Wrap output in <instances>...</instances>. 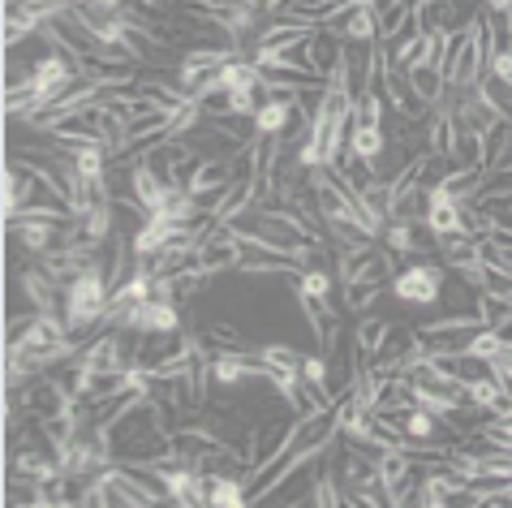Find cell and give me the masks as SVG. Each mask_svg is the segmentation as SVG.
Returning <instances> with one entry per match:
<instances>
[{"label": "cell", "mask_w": 512, "mask_h": 508, "mask_svg": "<svg viewBox=\"0 0 512 508\" xmlns=\"http://www.w3.org/2000/svg\"><path fill=\"white\" fill-rule=\"evenodd\" d=\"M5 224H9V242H18V250L35 254V259L44 250H52L56 242H61V233H65L61 220H44V216H13Z\"/></svg>", "instance_id": "10"}, {"label": "cell", "mask_w": 512, "mask_h": 508, "mask_svg": "<svg viewBox=\"0 0 512 508\" xmlns=\"http://www.w3.org/2000/svg\"><path fill=\"white\" fill-rule=\"evenodd\" d=\"M487 18L482 13H474V18H465V26L457 31V48H452L448 56V91H469L478 87L482 78H487Z\"/></svg>", "instance_id": "2"}, {"label": "cell", "mask_w": 512, "mask_h": 508, "mask_svg": "<svg viewBox=\"0 0 512 508\" xmlns=\"http://www.w3.org/2000/svg\"><path fill=\"white\" fill-rule=\"evenodd\" d=\"M405 78H409V87H414V95L426 108H435V104L448 100V74L439 65H409Z\"/></svg>", "instance_id": "15"}, {"label": "cell", "mask_w": 512, "mask_h": 508, "mask_svg": "<svg viewBox=\"0 0 512 508\" xmlns=\"http://www.w3.org/2000/svg\"><path fill=\"white\" fill-rule=\"evenodd\" d=\"M203 336H207V345H216V349H241V354H254V345L246 341V336H241V328H233L229 319L207 323Z\"/></svg>", "instance_id": "20"}, {"label": "cell", "mask_w": 512, "mask_h": 508, "mask_svg": "<svg viewBox=\"0 0 512 508\" xmlns=\"http://www.w3.org/2000/svg\"><path fill=\"white\" fill-rule=\"evenodd\" d=\"M487 13H512V0H482Z\"/></svg>", "instance_id": "24"}, {"label": "cell", "mask_w": 512, "mask_h": 508, "mask_svg": "<svg viewBox=\"0 0 512 508\" xmlns=\"http://www.w3.org/2000/svg\"><path fill=\"white\" fill-rule=\"evenodd\" d=\"M426 190V207H422V224L431 237H448V233H469L465 229V203L469 199H457L448 186H422Z\"/></svg>", "instance_id": "8"}, {"label": "cell", "mask_w": 512, "mask_h": 508, "mask_svg": "<svg viewBox=\"0 0 512 508\" xmlns=\"http://www.w3.org/2000/svg\"><path fill=\"white\" fill-rule=\"evenodd\" d=\"M444 280H448L444 263H409L392 276L388 293L401 306H435L439 298H444Z\"/></svg>", "instance_id": "4"}, {"label": "cell", "mask_w": 512, "mask_h": 508, "mask_svg": "<svg viewBox=\"0 0 512 508\" xmlns=\"http://www.w3.org/2000/svg\"><path fill=\"white\" fill-rule=\"evenodd\" d=\"M388 151V125H371V121H358L353 125V138H349V155L366 164L371 177H383L379 168V155Z\"/></svg>", "instance_id": "13"}, {"label": "cell", "mask_w": 512, "mask_h": 508, "mask_svg": "<svg viewBox=\"0 0 512 508\" xmlns=\"http://www.w3.org/2000/svg\"><path fill=\"white\" fill-rule=\"evenodd\" d=\"M418 224H422L418 216H396V220H388V229H383L379 242L392 254H418L426 246H435V242H418Z\"/></svg>", "instance_id": "17"}, {"label": "cell", "mask_w": 512, "mask_h": 508, "mask_svg": "<svg viewBox=\"0 0 512 508\" xmlns=\"http://www.w3.org/2000/svg\"><path fill=\"white\" fill-rule=\"evenodd\" d=\"M500 496H504V504H512V483H500Z\"/></svg>", "instance_id": "25"}, {"label": "cell", "mask_w": 512, "mask_h": 508, "mask_svg": "<svg viewBox=\"0 0 512 508\" xmlns=\"http://www.w3.org/2000/svg\"><path fill=\"white\" fill-rule=\"evenodd\" d=\"M396 328V323L388 319V315H362L358 319V328H353V341H358V354H362V362H371L379 349H383V341H388V332Z\"/></svg>", "instance_id": "16"}, {"label": "cell", "mask_w": 512, "mask_h": 508, "mask_svg": "<svg viewBox=\"0 0 512 508\" xmlns=\"http://www.w3.org/2000/svg\"><path fill=\"white\" fill-rule=\"evenodd\" d=\"M108 298H112V276L104 272V259H95L65 285V328L74 336L99 332V323L108 315Z\"/></svg>", "instance_id": "1"}, {"label": "cell", "mask_w": 512, "mask_h": 508, "mask_svg": "<svg viewBox=\"0 0 512 508\" xmlns=\"http://www.w3.org/2000/svg\"><path fill=\"white\" fill-rule=\"evenodd\" d=\"M336 44H375L379 39V13H375V0H358L349 13H340L336 22L323 26Z\"/></svg>", "instance_id": "9"}, {"label": "cell", "mask_w": 512, "mask_h": 508, "mask_svg": "<svg viewBox=\"0 0 512 508\" xmlns=\"http://www.w3.org/2000/svg\"><path fill=\"white\" fill-rule=\"evenodd\" d=\"M237 173H233V155H203V160H198L194 164V173H190V194H194V199H216V194L224 190V186H229V181H233Z\"/></svg>", "instance_id": "11"}, {"label": "cell", "mask_w": 512, "mask_h": 508, "mask_svg": "<svg viewBox=\"0 0 512 508\" xmlns=\"http://www.w3.org/2000/svg\"><path fill=\"white\" fill-rule=\"evenodd\" d=\"M207 504H216V508H241V504H250L246 470H241V465H224V470H211V474H207Z\"/></svg>", "instance_id": "12"}, {"label": "cell", "mask_w": 512, "mask_h": 508, "mask_svg": "<svg viewBox=\"0 0 512 508\" xmlns=\"http://www.w3.org/2000/svg\"><path fill=\"white\" fill-rule=\"evenodd\" d=\"M155 474V483L168 491V504H207V470L198 461H160V465H147Z\"/></svg>", "instance_id": "5"}, {"label": "cell", "mask_w": 512, "mask_h": 508, "mask_svg": "<svg viewBox=\"0 0 512 508\" xmlns=\"http://www.w3.org/2000/svg\"><path fill=\"white\" fill-rule=\"evenodd\" d=\"M297 121V100H284V95H267V100L259 104V112H254V134L259 138H280L289 134Z\"/></svg>", "instance_id": "14"}, {"label": "cell", "mask_w": 512, "mask_h": 508, "mask_svg": "<svg viewBox=\"0 0 512 508\" xmlns=\"http://www.w3.org/2000/svg\"><path fill=\"white\" fill-rule=\"evenodd\" d=\"M508 147H512V121H500L495 130L482 134V164H487V173H491L495 160H500Z\"/></svg>", "instance_id": "22"}, {"label": "cell", "mask_w": 512, "mask_h": 508, "mask_svg": "<svg viewBox=\"0 0 512 508\" xmlns=\"http://www.w3.org/2000/svg\"><path fill=\"white\" fill-rule=\"evenodd\" d=\"M388 293V285H340V302H345L349 315H371L379 306V298Z\"/></svg>", "instance_id": "19"}, {"label": "cell", "mask_w": 512, "mask_h": 508, "mask_svg": "<svg viewBox=\"0 0 512 508\" xmlns=\"http://www.w3.org/2000/svg\"><path fill=\"white\" fill-rule=\"evenodd\" d=\"M142 9H164V0H138Z\"/></svg>", "instance_id": "26"}, {"label": "cell", "mask_w": 512, "mask_h": 508, "mask_svg": "<svg viewBox=\"0 0 512 508\" xmlns=\"http://www.w3.org/2000/svg\"><path fill=\"white\" fill-rule=\"evenodd\" d=\"M74 82H78V65L69 61L65 52L48 48L39 61H31V95L39 104V117H44V112L61 100L65 91H74Z\"/></svg>", "instance_id": "3"}, {"label": "cell", "mask_w": 512, "mask_h": 508, "mask_svg": "<svg viewBox=\"0 0 512 508\" xmlns=\"http://www.w3.org/2000/svg\"><path fill=\"white\" fill-rule=\"evenodd\" d=\"M254 358H259L267 371H302V349L297 345H284V341H272V345H259L254 349Z\"/></svg>", "instance_id": "18"}, {"label": "cell", "mask_w": 512, "mask_h": 508, "mask_svg": "<svg viewBox=\"0 0 512 508\" xmlns=\"http://www.w3.org/2000/svg\"><path fill=\"white\" fill-rule=\"evenodd\" d=\"M241 259H246V246L237 242V233L229 224H211L207 237L198 242V254H194V263L203 267L207 276H229L241 267Z\"/></svg>", "instance_id": "7"}, {"label": "cell", "mask_w": 512, "mask_h": 508, "mask_svg": "<svg viewBox=\"0 0 512 508\" xmlns=\"http://www.w3.org/2000/svg\"><path fill=\"white\" fill-rule=\"evenodd\" d=\"M259 203H263V177L259 173H241L216 194V199H207V220L211 224H233Z\"/></svg>", "instance_id": "6"}, {"label": "cell", "mask_w": 512, "mask_h": 508, "mask_svg": "<svg viewBox=\"0 0 512 508\" xmlns=\"http://www.w3.org/2000/svg\"><path fill=\"white\" fill-rule=\"evenodd\" d=\"M401 427H405V435H409L414 444H426V440H435V435H439V418L431 414V409H418V405H414V409L405 414Z\"/></svg>", "instance_id": "21"}, {"label": "cell", "mask_w": 512, "mask_h": 508, "mask_svg": "<svg viewBox=\"0 0 512 508\" xmlns=\"http://www.w3.org/2000/svg\"><path fill=\"white\" fill-rule=\"evenodd\" d=\"M487 74H491L495 82H504V87H512V48H500V52L491 56Z\"/></svg>", "instance_id": "23"}]
</instances>
